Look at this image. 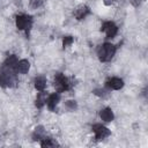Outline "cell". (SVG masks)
<instances>
[{
  "label": "cell",
  "mask_w": 148,
  "mask_h": 148,
  "mask_svg": "<svg viewBox=\"0 0 148 148\" xmlns=\"http://www.w3.org/2000/svg\"><path fill=\"white\" fill-rule=\"evenodd\" d=\"M40 145H42V147H56V146H58V143L56 141H53L51 139H46V138L43 139Z\"/></svg>",
  "instance_id": "9a60e30c"
},
{
  "label": "cell",
  "mask_w": 148,
  "mask_h": 148,
  "mask_svg": "<svg viewBox=\"0 0 148 148\" xmlns=\"http://www.w3.org/2000/svg\"><path fill=\"white\" fill-rule=\"evenodd\" d=\"M32 138H34V140H42V139H44L45 138V130H44V127L43 126L36 127V130H35V132L32 134Z\"/></svg>",
  "instance_id": "4fadbf2b"
},
{
  "label": "cell",
  "mask_w": 148,
  "mask_h": 148,
  "mask_svg": "<svg viewBox=\"0 0 148 148\" xmlns=\"http://www.w3.org/2000/svg\"><path fill=\"white\" fill-rule=\"evenodd\" d=\"M42 5H43V0H30V7L34 9L39 8Z\"/></svg>",
  "instance_id": "ac0fdd59"
},
{
  "label": "cell",
  "mask_w": 148,
  "mask_h": 148,
  "mask_svg": "<svg viewBox=\"0 0 148 148\" xmlns=\"http://www.w3.org/2000/svg\"><path fill=\"white\" fill-rule=\"evenodd\" d=\"M104 92H105V91H104L103 89H96V90H94V94L97 95V96H103Z\"/></svg>",
  "instance_id": "d6986e66"
},
{
  "label": "cell",
  "mask_w": 148,
  "mask_h": 148,
  "mask_svg": "<svg viewBox=\"0 0 148 148\" xmlns=\"http://www.w3.org/2000/svg\"><path fill=\"white\" fill-rule=\"evenodd\" d=\"M59 99H60V96H59V94H57V92L50 95V96L46 98V104H47V106H49V109H50L51 111H53V110L56 109V106H57Z\"/></svg>",
  "instance_id": "9c48e42d"
},
{
  "label": "cell",
  "mask_w": 148,
  "mask_h": 148,
  "mask_svg": "<svg viewBox=\"0 0 148 148\" xmlns=\"http://www.w3.org/2000/svg\"><path fill=\"white\" fill-rule=\"evenodd\" d=\"M54 87L60 92V91L68 90L71 84H69L68 79L65 75H62L61 73H58V74H56V77H54Z\"/></svg>",
  "instance_id": "3957f363"
},
{
  "label": "cell",
  "mask_w": 148,
  "mask_h": 148,
  "mask_svg": "<svg viewBox=\"0 0 148 148\" xmlns=\"http://www.w3.org/2000/svg\"><path fill=\"white\" fill-rule=\"evenodd\" d=\"M65 106H66L69 111H74V110H76L77 104H76V102H75V101H67V102H66V104H65Z\"/></svg>",
  "instance_id": "2e32d148"
},
{
  "label": "cell",
  "mask_w": 148,
  "mask_h": 148,
  "mask_svg": "<svg viewBox=\"0 0 148 148\" xmlns=\"http://www.w3.org/2000/svg\"><path fill=\"white\" fill-rule=\"evenodd\" d=\"M74 42V39H73V37L72 36H66V37H64V40H62V45H64V47H68L69 45H72V43Z\"/></svg>",
  "instance_id": "e0dca14e"
},
{
  "label": "cell",
  "mask_w": 148,
  "mask_h": 148,
  "mask_svg": "<svg viewBox=\"0 0 148 148\" xmlns=\"http://www.w3.org/2000/svg\"><path fill=\"white\" fill-rule=\"evenodd\" d=\"M31 24H32V20L30 16H27V15H18L16 17V27L20 29V30H25V32L28 34L30 28H31Z\"/></svg>",
  "instance_id": "277c9868"
},
{
  "label": "cell",
  "mask_w": 148,
  "mask_h": 148,
  "mask_svg": "<svg viewBox=\"0 0 148 148\" xmlns=\"http://www.w3.org/2000/svg\"><path fill=\"white\" fill-rule=\"evenodd\" d=\"M114 53H116V46L111 43H104V44L99 45L97 49V56H98L99 60L103 62L110 61L113 58Z\"/></svg>",
  "instance_id": "7a4b0ae2"
},
{
  "label": "cell",
  "mask_w": 148,
  "mask_h": 148,
  "mask_svg": "<svg viewBox=\"0 0 148 148\" xmlns=\"http://www.w3.org/2000/svg\"><path fill=\"white\" fill-rule=\"evenodd\" d=\"M92 131L95 132V139H96L97 141H101V140L108 138V136L111 134V132H110L109 128H106L105 126L99 125V124L94 125V126H92Z\"/></svg>",
  "instance_id": "5b68a950"
},
{
  "label": "cell",
  "mask_w": 148,
  "mask_h": 148,
  "mask_svg": "<svg viewBox=\"0 0 148 148\" xmlns=\"http://www.w3.org/2000/svg\"><path fill=\"white\" fill-rule=\"evenodd\" d=\"M46 87V80L44 76H37L35 79V88L38 90V91H44Z\"/></svg>",
  "instance_id": "7c38bea8"
},
{
  "label": "cell",
  "mask_w": 148,
  "mask_h": 148,
  "mask_svg": "<svg viewBox=\"0 0 148 148\" xmlns=\"http://www.w3.org/2000/svg\"><path fill=\"white\" fill-rule=\"evenodd\" d=\"M99 116H101V119H102L103 121H106V123H109V121H111V120L113 119V112H112V110H111L110 108L103 109V110L101 111Z\"/></svg>",
  "instance_id": "8fae6325"
},
{
  "label": "cell",
  "mask_w": 148,
  "mask_h": 148,
  "mask_svg": "<svg viewBox=\"0 0 148 148\" xmlns=\"http://www.w3.org/2000/svg\"><path fill=\"white\" fill-rule=\"evenodd\" d=\"M16 83V71L15 67L2 65L0 68V86L1 87H13Z\"/></svg>",
  "instance_id": "6da1fadb"
},
{
  "label": "cell",
  "mask_w": 148,
  "mask_h": 148,
  "mask_svg": "<svg viewBox=\"0 0 148 148\" xmlns=\"http://www.w3.org/2000/svg\"><path fill=\"white\" fill-rule=\"evenodd\" d=\"M130 1H131V3H132L134 7H138V6L141 3L142 0H130Z\"/></svg>",
  "instance_id": "ffe728a7"
},
{
  "label": "cell",
  "mask_w": 148,
  "mask_h": 148,
  "mask_svg": "<svg viewBox=\"0 0 148 148\" xmlns=\"http://www.w3.org/2000/svg\"><path fill=\"white\" fill-rule=\"evenodd\" d=\"M106 87L113 90H119L124 87V81L119 77H111L110 80L106 81Z\"/></svg>",
  "instance_id": "ba28073f"
},
{
  "label": "cell",
  "mask_w": 148,
  "mask_h": 148,
  "mask_svg": "<svg viewBox=\"0 0 148 148\" xmlns=\"http://www.w3.org/2000/svg\"><path fill=\"white\" fill-rule=\"evenodd\" d=\"M90 13V9H89V7H87V6H79L76 9H75V12H74V15H75V17L77 18V20H82V18H84L88 14Z\"/></svg>",
  "instance_id": "30bf717a"
},
{
  "label": "cell",
  "mask_w": 148,
  "mask_h": 148,
  "mask_svg": "<svg viewBox=\"0 0 148 148\" xmlns=\"http://www.w3.org/2000/svg\"><path fill=\"white\" fill-rule=\"evenodd\" d=\"M102 30L106 34V37H108V38H113V37L117 35V32H118V27H117L113 22L109 21V22H105V23L103 24Z\"/></svg>",
  "instance_id": "8992f818"
},
{
  "label": "cell",
  "mask_w": 148,
  "mask_h": 148,
  "mask_svg": "<svg viewBox=\"0 0 148 148\" xmlns=\"http://www.w3.org/2000/svg\"><path fill=\"white\" fill-rule=\"evenodd\" d=\"M46 103V95L43 92V91H40L38 95H37V98H36V106L37 108H43V105Z\"/></svg>",
  "instance_id": "5bb4252c"
},
{
  "label": "cell",
  "mask_w": 148,
  "mask_h": 148,
  "mask_svg": "<svg viewBox=\"0 0 148 148\" xmlns=\"http://www.w3.org/2000/svg\"><path fill=\"white\" fill-rule=\"evenodd\" d=\"M30 69V62L25 59H22V60H17L16 65H15V71L16 73H20V74H25L28 73V71Z\"/></svg>",
  "instance_id": "52a82bcc"
}]
</instances>
